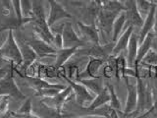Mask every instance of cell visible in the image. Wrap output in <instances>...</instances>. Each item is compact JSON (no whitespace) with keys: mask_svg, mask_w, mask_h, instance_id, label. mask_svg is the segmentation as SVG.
<instances>
[{"mask_svg":"<svg viewBox=\"0 0 157 118\" xmlns=\"http://www.w3.org/2000/svg\"><path fill=\"white\" fill-rule=\"evenodd\" d=\"M136 92H137V104L136 110L132 113V115L139 116L148 111L154 103V92L148 85L144 82L140 76H136Z\"/></svg>","mask_w":157,"mask_h":118,"instance_id":"1","label":"cell"},{"mask_svg":"<svg viewBox=\"0 0 157 118\" xmlns=\"http://www.w3.org/2000/svg\"><path fill=\"white\" fill-rule=\"evenodd\" d=\"M15 64L10 62V70L6 74V76L0 80V96H6L12 97L13 100L17 101H24L28 98L21 90L18 88L16 82L14 79V71H15Z\"/></svg>","mask_w":157,"mask_h":118,"instance_id":"2","label":"cell"},{"mask_svg":"<svg viewBox=\"0 0 157 118\" xmlns=\"http://www.w3.org/2000/svg\"><path fill=\"white\" fill-rule=\"evenodd\" d=\"M7 34L8 36L6 37V41H4L2 46L0 47V58L8 59L10 62L14 63L15 65L22 66V54L16 41V38H15L14 32L8 31Z\"/></svg>","mask_w":157,"mask_h":118,"instance_id":"3","label":"cell"},{"mask_svg":"<svg viewBox=\"0 0 157 118\" xmlns=\"http://www.w3.org/2000/svg\"><path fill=\"white\" fill-rule=\"evenodd\" d=\"M58 74L67 83H69V86L72 88L73 93L76 97V101L78 105H80L81 107L86 108L88 105L90 104V102L93 100V98H94V96H93V93L91 92L88 91V88L86 86H83L82 84L78 83V82L71 80L70 78H68V76L66 75L64 71L59 70Z\"/></svg>","mask_w":157,"mask_h":118,"instance_id":"4","label":"cell"},{"mask_svg":"<svg viewBox=\"0 0 157 118\" xmlns=\"http://www.w3.org/2000/svg\"><path fill=\"white\" fill-rule=\"evenodd\" d=\"M115 42H109L107 44H92V45H86L80 47L77 50L74 56L78 57H86V56H90L93 58H100L103 60H108L109 58L112 57V51L114 48Z\"/></svg>","mask_w":157,"mask_h":118,"instance_id":"5","label":"cell"},{"mask_svg":"<svg viewBox=\"0 0 157 118\" xmlns=\"http://www.w3.org/2000/svg\"><path fill=\"white\" fill-rule=\"evenodd\" d=\"M120 13L122 12H118L115 11V10H111L109 8L101 6L95 21L98 30L104 34H106L107 37L110 36V33H112L113 24H114L116 18L119 16Z\"/></svg>","mask_w":157,"mask_h":118,"instance_id":"6","label":"cell"},{"mask_svg":"<svg viewBox=\"0 0 157 118\" xmlns=\"http://www.w3.org/2000/svg\"><path fill=\"white\" fill-rule=\"evenodd\" d=\"M60 33L63 37V47H82L86 45V42L78 36L70 22H65L62 25Z\"/></svg>","mask_w":157,"mask_h":118,"instance_id":"7","label":"cell"},{"mask_svg":"<svg viewBox=\"0 0 157 118\" xmlns=\"http://www.w3.org/2000/svg\"><path fill=\"white\" fill-rule=\"evenodd\" d=\"M15 38H16V41L18 43V46L20 48V51H21L22 58H23V64L21 67L24 71H26L37 59V55L26 39L21 37V33H19V31H17Z\"/></svg>","mask_w":157,"mask_h":118,"instance_id":"8","label":"cell"},{"mask_svg":"<svg viewBox=\"0 0 157 118\" xmlns=\"http://www.w3.org/2000/svg\"><path fill=\"white\" fill-rule=\"evenodd\" d=\"M123 5H124V13L126 15L125 30L130 26L134 28H141L144 19L139 13L136 0H124Z\"/></svg>","mask_w":157,"mask_h":118,"instance_id":"9","label":"cell"},{"mask_svg":"<svg viewBox=\"0 0 157 118\" xmlns=\"http://www.w3.org/2000/svg\"><path fill=\"white\" fill-rule=\"evenodd\" d=\"M28 43L32 46V48L34 50V52L36 53L37 57L39 58H45V57H50L54 56L55 57L57 49L54 47L51 44H49L45 41H43L40 37H38L34 33H33V36L31 39L27 41Z\"/></svg>","mask_w":157,"mask_h":118,"instance_id":"10","label":"cell"},{"mask_svg":"<svg viewBox=\"0 0 157 118\" xmlns=\"http://www.w3.org/2000/svg\"><path fill=\"white\" fill-rule=\"evenodd\" d=\"M47 1L49 3V6H50V10H49V14L47 17V24L50 28L58 21L72 18V15L63 7L62 4L57 2L56 0H47Z\"/></svg>","mask_w":157,"mask_h":118,"instance_id":"11","label":"cell"},{"mask_svg":"<svg viewBox=\"0 0 157 118\" xmlns=\"http://www.w3.org/2000/svg\"><path fill=\"white\" fill-rule=\"evenodd\" d=\"M72 88L69 86L64 88V90L60 91L56 96L52 97H42L40 100V102L44 103V104H46L49 107L54 108L58 112H62L65 102L69 100L70 96H72Z\"/></svg>","mask_w":157,"mask_h":118,"instance_id":"12","label":"cell"},{"mask_svg":"<svg viewBox=\"0 0 157 118\" xmlns=\"http://www.w3.org/2000/svg\"><path fill=\"white\" fill-rule=\"evenodd\" d=\"M124 80H125V86L127 88L128 95H127L125 109L122 114L124 115V117H126V116H130L136 110L137 104V92H136V86H135L134 84H132L130 82L129 76H125Z\"/></svg>","mask_w":157,"mask_h":118,"instance_id":"13","label":"cell"},{"mask_svg":"<svg viewBox=\"0 0 157 118\" xmlns=\"http://www.w3.org/2000/svg\"><path fill=\"white\" fill-rule=\"evenodd\" d=\"M153 39H154V34L152 33H149L146 36V37L144 39V41H142L141 43H140L139 49H137V54H136V60H135V64H134V69H135V73H136L135 77L140 76V69H139L140 64L142 62L144 56L148 53V51L151 49V47L153 46Z\"/></svg>","mask_w":157,"mask_h":118,"instance_id":"14","label":"cell"},{"mask_svg":"<svg viewBox=\"0 0 157 118\" xmlns=\"http://www.w3.org/2000/svg\"><path fill=\"white\" fill-rule=\"evenodd\" d=\"M16 73H18L20 76L23 77L25 79V81L28 84L29 87H31L32 88H33L36 92H38L40 90H44V88H58V90H64L66 87L64 85H61V84H51L48 83L46 81L42 80L41 78L39 77H33V76H23V74L19 73V71L17 69H15Z\"/></svg>","mask_w":157,"mask_h":118,"instance_id":"15","label":"cell"},{"mask_svg":"<svg viewBox=\"0 0 157 118\" xmlns=\"http://www.w3.org/2000/svg\"><path fill=\"white\" fill-rule=\"evenodd\" d=\"M78 27L80 29V32L82 36L83 41L86 43L90 42L91 44H100V37H99V30L96 27V24L86 25L81 21H78Z\"/></svg>","mask_w":157,"mask_h":118,"instance_id":"16","label":"cell"},{"mask_svg":"<svg viewBox=\"0 0 157 118\" xmlns=\"http://www.w3.org/2000/svg\"><path fill=\"white\" fill-rule=\"evenodd\" d=\"M114 74L115 77L118 81L120 80L121 78H124L125 76H134L136 75L134 69L128 68V63H127V59L120 54L115 57L114 59Z\"/></svg>","mask_w":157,"mask_h":118,"instance_id":"17","label":"cell"},{"mask_svg":"<svg viewBox=\"0 0 157 118\" xmlns=\"http://www.w3.org/2000/svg\"><path fill=\"white\" fill-rule=\"evenodd\" d=\"M134 33V27H128L123 33L120 36V37L117 39V41L115 42V45L114 48H113V51H112V57H116L118 55L127 50L128 48V44H129L130 41V37L132 36V33Z\"/></svg>","mask_w":157,"mask_h":118,"instance_id":"18","label":"cell"},{"mask_svg":"<svg viewBox=\"0 0 157 118\" xmlns=\"http://www.w3.org/2000/svg\"><path fill=\"white\" fill-rule=\"evenodd\" d=\"M156 5L153 4V6L151 7L149 13L147 14V16L144 19V24H142L140 32L139 33V42L141 43L144 41V39L146 37V36L149 33H151V30L153 29L154 22H155V13H156Z\"/></svg>","mask_w":157,"mask_h":118,"instance_id":"19","label":"cell"},{"mask_svg":"<svg viewBox=\"0 0 157 118\" xmlns=\"http://www.w3.org/2000/svg\"><path fill=\"white\" fill-rule=\"evenodd\" d=\"M78 49V47H63L61 49H57L54 68H55L57 71L60 70V69L68 62L69 59L75 55V53L77 52Z\"/></svg>","mask_w":157,"mask_h":118,"instance_id":"20","label":"cell"},{"mask_svg":"<svg viewBox=\"0 0 157 118\" xmlns=\"http://www.w3.org/2000/svg\"><path fill=\"white\" fill-rule=\"evenodd\" d=\"M104 61L105 60H103V59H100V58H93V57H91L90 59V61H88L86 69L82 72L80 73L78 80V79H87V78L98 77L97 76L98 70H99L100 67L103 65Z\"/></svg>","mask_w":157,"mask_h":118,"instance_id":"21","label":"cell"},{"mask_svg":"<svg viewBox=\"0 0 157 118\" xmlns=\"http://www.w3.org/2000/svg\"><path fill=\"white\" fill-rule=\"evenodd\" d=\"M33 18H22L19 19L17 17H12L9 20H7L6 23H4L1 27H0V33L5 32V31H13L17 32L19 30H21L25 25H27L29 23H32Z\"/></svg>","mask_w":157,"mask_h":118,"instance_id":"22","label":"cell"},{"mask_svg":"<svg viewBox=\"0 0 157 118\" xmlns=\"http://www.w3.org/2000/svg\"><path fill=\"white\" fill-rule=\"evenodd\" d=\"M139 34H136L135 33H132V36L130 37V41L128 44V57H127V63L128 67H130L131 69L134 68L135 60L137 54V49H139Z\"/></svg>","mask_w":157,"mask_h":118,"instance_id":"23","label":"cell"},{"mask_svg":"<svg viewBox=\"0 0 157 118\" xmlns=\"http://www.w3.org/2000/svg\"><path fill=\"white\" fill-rule=\"evenodd\" d=\"M109 101H110V92L105 85L104 88H103L99 93H97L94 96V98H93V100L90 102V104L86 107V110L93 111L97 109V108H100L102 106L106 105Z\"/></svg>","mask_w":157,"mask_h":118,"instance_id":"24","label":"cell"},{"mask_svg":"<svg viewBox=\"0 0 157 118\" xmlns=\"http://www.w3.org/2000/svg\"><path fill=\"white\" fill-rule=\"evenodd\" d=\"M77 82L82 84L83 86H86L88 91L91 92L93 95H97L99 93L103 88H104V85H103V81L101 77H95V78H87V79H78Z\"/></svg>","mask_w":157,"mask_h":118,"instance_id":"25","label":"cell"},{"mask_svg":"<svg viewBox=\"0 0 157 118\" xmlns=\"http://www.w3.org/2000/svg\"><path fill=\"white\" fill-rule=\"evenodd\" d=\"M126 26V15L124 12L120 13V15L116 18L112 28V41L116 42L117 39L120 37L122 33L125 31Z\"/></svg>","mask_w":157,"mask_h":118,"instance_id":"26","label":"cell"},{"mask_svg":"<svg viewBox=\"0 0 157 118\" xmlns=\"http://www.w3.org/2000/svg\"><path fill=\"white\" fill-rule=\"evenodd\" d=\"M40 108H39V117L41 118H68L70 117V115H67V114H63L62 112H58L56 109H54L52 107H49L44 103L40 102Z\"/></svg>","mask_w":157,"mask_h":118,"instance_id":"27","label":"cell"},{"mask_svg":"<svg viewBox=\"0 0 157 118\" xmlns=\"http://www.w3.org/2000/svg\"><path fill=\"white\" fill-rule=\"evenodd\" d=\"M106 87L108 88L110 92V101H109V106L113 109H115L116 111H118V113L122 111V104L121 101L119 100V96H117V93L115 92V88L113 85H110V84H106Z\"/></svg>","mask_w":157,"mask_h":118,"instance_id":"28","label":"cell"},{"mask_svg":"<svg viewBox=\"0 0 157 118\" xmlns=\"http://www.w3.org/2000/svg\"><path fill=\"white\" fill-rule=\"evenodd\" d=\"M136 3L139 13L140 14L142 19H144L147 16L151 7L153 6V2L150 1V0H136Z\"/></svg>","mask_w":157,"mask_h":118,"instance_id":"29","label":"cell"},{"mask_svg":"<svg viewBox=\"0 0 157 118\" xmlns=\"http://www.w3.org/2000/svg\"><path fill=\"white\" fill-rule=\"evenodd\" d=\"M23 18H31L33 16V3L32 0H20Z\"/></svg>","mask_w":157,"mask_h":118,"instance_id":"30","label":"cell"},{"mask_svg":"<svg viewBox=\"0 0 157 118\" xmlns=\"http://www.w3.org/2000/svg\"><path fill=\"white\" fill-rule=\"evenodd\" d=\"M141 63L149 64V65H152V66H157V52L153 50V49H150L148 53L144 56Z\"/></svg>","mask_w":157,"mask_h":118,"instance_id":"31","label":"cell"},{"mask_svg":"<svg viewBox=\"0 0 157 118\" xmlns=\"http://www.w3.org/2000/svg\"><path fill=\"white\" fill-rule=\"evenodd\" d=\"M59 92H60V90H58V88H44V90L36 92V96L40 97H52L56 96Z\"/></svg>","mask_w":157,"mask_h":118,"instance_id":"32","label":"cell"},{"mask_svg":"<svg viewBox=\"0 0 157 118\" xmlns=\"http://www.w3.org/2000/svg\"><path fill=\"white\" fill-rule=\"evenodd\" d=\"M33 112V105L31 98H26L24 100V103L22 106L19 108L17 113H32Z\"/></svg>","mask_w":157,"mask_h":118,"instance_id":"33","label":"cell"},{"mask_svg":"<svg viewBox=\"0 0 157 118\" xmlns=\"http://www.w3.org/2000/svg\"><path fill=\"white\" fill-rule=\"evenodd\" d=\"M11 3H12V9L14 10V16L19 19H22L23 15H22L21 2H20V0H11Z\"/></svg>","mask_w":157,"mask_h":118,"instance_id":"34","label":"cell"},{"mask_svg":"<svg viewBox=\"0 0 157 118\" xmlns=\"http://www.w3.org/2000/svg\"><path fill=\"white\" fill-rule=\"evenodd\" d=\"M2 4V14L4 16H8L12 11V3L11 0H1Z\"/></svg>","mask_w":157,"mask_h":118,"instance_id":"35","label":"cell"},{"mask_svg":"<svg viewBox=\"0 0 157 118\" xmlns=\"http://www.w3.org/2000/svg\"><path fill=\"white\" fill-rule=\"evenodd\" d=\"M52 45L56 49H61L63 48V37L60 33H54V38H53V43Z\"/></svg>","mask_w":157,"mask_h":118,"instance_id":"36","label":"cell"},{"mask_svg":"<svg viewBox=\"0 0 157 118\" xmlns=\"http://www.w3.org/2000/svg\"><path fill=\"white\" fill-rule=\"evenodd\" d=\"M154 31V39H153V45L155 44L156 45V48H157V9H156V13H155V22H154V26H153V29H152Z\"/></svg>","mask_w":157,"mask_h":118,"instance_id":"37","label":"cell"},{"mask_svg":"<svg viewBox=\"0 0 157 118\" xmlns=\"http://www.w3.org/2000/svg\"><path fill=\"white\" fill-rule=\"evenodd\" d=\"M10 70V67L7 68V67H2L0 68V80H1L2 78H4L5 76H6V74L9 72Z\"/></svg>","mask_w":157,"mask_h":118,"instance_id":"38","label":"cell"},{"mask_svg":"<svg viewBox=\"0 0 157 118\" xmlns=\"http://www.w3.org/2000/svg\"><path fill=\"white\" fill-rule=\"evenodd\" d=\"M70 118H105V117L99 116V115H94V114H88V115H85V116H76V117H70Z\"/></svg>","mask_w":157,"mask_h":118,"instance_id":"39","label":"cell"},{"mask_svg":"<svg viewBox=\"0 0 157 118\" xmlns=\"http://www.w3.org/2000/svg\"><path fill=\"white\" fill-rule=\"evenodd\" d=\"M11 117V112H7V113H0V118H10Z\"/></svg>","mask_w":157,"mask_h":118,"instance_id":"40","label":"cell"},{"mask_svg":"<svg viewBox=\"0 0 157 118\" xmlns=\"http://www.w3.org/2000/svg\"><path fill=\"white\" fill-rule=\"evenodd\" d=\"M109 1H118V0H97L96 2L101 6L103 3H106V2H109Z\"/></svg>","mask_w":157,"mask_h":118,"instance_id":"41","label":"cell"},{"mask_svg":"<svg viewBox=\"0 0 157 118\" xmlns=\"http://www.w3.org/2000/svg\"><path fill=\"white\" fill-rule=\"evenodd\" d=\"M152 2H153V4H155L157 7V0H152Z\"/></svg>","mask_w":157,"mask_h":118,"instance_id":"42","label":"cell"},{"mask_svg":"<svg viewBox=\"0 0 157 118\" xmlns=\"http://www.w3.org/2000/svg\"><path fill=\"white\" fill-rule=\"evenodd\" d=\"M88 1H97V0H88Z\"/></svg>","mask_w":157,"mask_h":118,"instance_id":"43","label":"cell"},{"mask_svg":"<svg viewBox=\"0 0 157 118\" xmlns=\"http://www.w3.org/2000/svg\"><path fill=\"white\" fill-rule=\"evenodd\" d=\"M150 1H152V0H150Z\"/></svg>","mask_w":157,"mask_h":118,"instance_id":"44","label":"cell"}]
</instances>
